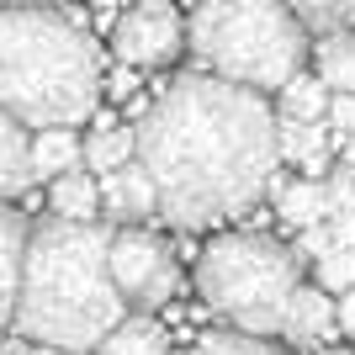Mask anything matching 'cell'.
<instances>
[{"instance_id":"obj_1","label":"cell","mask_w":355,"mask_h":355,"mask_svg":"<svg viewBox=\"0 0 355 355\" xmlns=\"http://www.w3.org/2000/svg\"><path fill=\"white\" fill-rule=\"evenodd\" d=\"M282 122L260 90L218 74H180L154 96L138 122V159L159 186L175 228L196 234L250 212L276 186Z\"/></svg>"},{"instance_id":"obj_2","label":"cell","mask_w":355,"mask_h":355,"mask_svg":"<svg viewBox=\"0 0 355 355\" xmlns=\"http://www.w3.org/2000/svg\"><path fill=\"white\" fill-rule=\"evenodd\" d=\"M122 324H128V297L112 276V228L37 223L11 329L43 350L85 355L101 350V340Z\"/></svg>"},{"instance_id":"obj_3","label":"cell","mask_w":355,"mask_h":355,"mask_svg":"<svg viewBox=\"0 0 355 355\" xmlns=\"http://www.w3.org/2000/svg\"><path fill=\"white\" fill-rule=\"evenodd\" d=\"M0 101L21 128H74L101 101V59L85 32L48 6L0 16Z\"/></svg>"},{"instance_id":"obj_4","label":"cell","mask_w":355,"mask_h":355,"mask_svg":"<svg viewBox=\"0 0 355 355\" xmlns=\"http://www.w3.org/2000/svg\"><path fill=\"white\" fill-rule=\"evenodd\" d=\"M186 48L228 85L286 90L302 74L308 27L286 0H202L186 21Z\"/></svg>"},{"instance_id":"obj_5","label":"cell","mask_w":355,"mask_h":355,"mask_svg":"<svg viewBox=\"0 0 355 355\" xmlns=\"http://www.w3.org/2000/svg\"><path fill=\"white\" fill-rule=\"evenodd\" d=\"M196 292L239 334L266 340L286 329V308L302 292V260L266 234H223L196 260Z\"/></svg>"},{"instance_id":"obj_6","label":"cell","mask_w":355,"mask_h":355,"mask_svg":"<svg viewBox=\"0 0 355 355\" xmlns=\"http://www.w3.org/2000/svg\"><path fill=\"white\" fill-rule=\"evenodd\" d=\"M112 276H117V292L133 308H159L180 286L170 244L159 234H148V228H117L112 234Z\"/></svg>"},{"instance_id":"obj_7","label":"cell","mask_w":355,"mask_h":355,"mask_svg":"<svg viewBox=\"0 0 355 355\" xmlns=\"http://www.w3.org/2000/svg\"><path fill=\"white\" fill-rule=\"evenodd\" d=\"M112 48H117L122 64L148 69V64H170L186 48V27L170 6H138L112 27Z\"/></svg>"},{"instance_id":"obj_8","label":"cell","mask_w":355,"mask_h":355,"mask_svg":"<svg viewBox=\"0 0 355 355\" xmlns=\"http://www.w3.org/2000/svg\"><path fill=\"white\" fill-rule=\"evenodd\" d=\"M101 196H106V218L122 223V228H138L144 218L164 212L159 186H154V175L144 170V159H133L128 170H117V175H106L101 180Z\"/></svg>"},{"instance_id":"obj_9","label":"cell","mask_w":355,"mask_h":355,"mask_svg":"<svg viewBox=\"0 0 355 355\" xmlns=\"http://www.w3.org/2000/svg\"><path fill=\"white\" fill-rule=\"evenodd\" d=\"M334 329H340V302H334L324 286H302V292L292 297V308H286L282 340H292V345H324Z\"/></svg>"},{"instance_id":"obj_10","label":"cell","mask_w":355,"mask_h":355,"mask_svg":"<svg viewBox=\"0 0 355 355\" xmlns=\"http://www.w3.org/2000/svg\"><path fill=\"white\" fill-rule=\"evenodd\" d=\"M27 254H32L27 218L21 212H0V302H6V324H11L21 282H27Z\"/></svg>"},{"instance_id":"obj_11","label":"cell","mask_w":355,"mask_h":355,"mask_svg":"<svg viewBox=\"0 0 355 355\" xmlns=\"http://www.w3.org/2000/svg\"><path fill=\"white\" fill-rule=\"evenodd\" d=\"M276 212L292 234L302 228H318V223L334 218V202H329V180H276Z\"/></svg>"},{"instance_id":"obj_12","label":"cell","mask_w":355,"mask_h":355,"mask_svg":"<svg viewBox=\"0 0 355 355\" xmlns=\"http://www.w3.org/2000/svg\"><path fill=\"white\" fill-rule=\"evenodd\" d=\"M37 180V159H32V138L16 117L0 122V191L6 196H21Z\"/></svg>"},{"instance_id":"obj_13","label":"cell","mask_w":355,"mask_h":355,"mask_svg":"<svg viewBox=\"0 0 355 355\" xmlns=\"http://www.w3.org/2000/svg\"><path fill=\"white\" fill-rule=\"evenodd\" d=\"M53 218L59 223H96V212H106V196H101V180L85 175V170H69L64 180H53Z\"/></svg>"},{"instance_id":"obj_14","label":"cell","mask_w":355,"mask_h":355,"mask_svg":"<svg viewBox=\"0 0 355 355\" xmlns=\"http://www.w3.org/2000/svg\"><path fill=\"white\" fill-rule=\"evenodd\" d=\"M313 64H318V80H324L334 96H355V32H329V37H318Z\"/></svg>"},{"instance_id":"obj_15","label":"cell","mask_w":355,"mask_h":355,"mask_svg":"<svg viewBox=\"0 0 355 355\" xmlns=\"http://www.w3.org/2000/svg\"><path fill=\"white\" fill-rule=\"evenodd\" d=\"M80 138L69 128H43V133L32 138V159H37V180H64L69 170H80Z\"/></svg>"},{"instance_id":"obj_16","label":"cell","mask_w":355,"mask_h":355,"mask_svg":"<svg viewBox=\"0 0 355 355\" xmlns=\"http://www.w3.org/2000/svg\"><path fill=\"white\" fill-rule=\"evenodd\" d=\"M133 159H138V128H101V133L85 144V164L101 180L117 175V170H128Z\"/></svg>"},{"instance_id":"obj_17","label":"cell","mask_w":355,"mask_h":355,"mask_svg":"<svg viewBox=\"0 0 355 355\" xmlns=\"http://www.w3.org/2000/svg\"><path fill=\"white\" fill-rule=\"evenodd\" d=\"M90 355H170V334L154 318H128L117 334L101 340V350H90Z\"/></svg>"},{"instance_id":"obj_18","label":"cell","mask_w":355,"mask_h":355,"mask_svg":"<svg viewBox=\"0 0 355 355\" xmlns=\"http://www.w3.org/2000/svg\"><path fill=\"white\" fill-rule=\"evenodd\" d=\"M329 85L318 80V74H297L292 85L282 90V117L292 122H329Z\"/></svg>"},{"instance_id":"obj_19","label":"cell","mask_w":355,"mask_h":355,"mask_svg":"<svg viewBox=\"0 0 355 355\" xmlns=\"http://www.w3.org/2000/svg\"><path fill=\"white\" fill-rule=\"evenodd\" d=\"M282 159H297V164H308V159H318V154H329V122H292V117H282Z\"/></svg>"},{"instance_id":"obj_20","label":"cell","mask_w":355,"mask_h":355,"mask_svg":"<svg viewBox=\"0 0 355 355\" xmlns=\"http://www.w3.org/2000/svg\"><path fill=\"white\" fill-rule=\"evenodd\" d=\"M286 6H292V16L302 21V27H313L318 37L345 32L355 21V0H286Z\"/></svg>"},{"instance_id":"obj_21","label":"cell","mask_w":355,"mask_h":355,"mask_svg":"<svg viewBox=\"0 0 355 355\" xmlns=\"http://www.w3.org/2000/svg\"><path fill=\"white\" fill-rule=\"evenodd\" d=\"M186 355H282L270 340H260V334H207V340H196Z\"/></svg>"},{"instance_id":"obj_22","label":"cell","mask_w":355,"mask_h":355,"mask_svg":"<svg viewBox=\"0 0 355 355\" xmlns=\"http://www.w3.org/2000/svg\"><path fill=\"white\" fill-rule=\"evenodd\" d=\"M313 286H324L329 297L355 292V254L350 250H329L318 266H313Z\"/></svg>"},{"instance_id":"obj_23","label":"cell","mask_w":355,"mask_h":355,"mask_svg":"<svg viewBox=\"0 0 355 355\" xmlns=\"http://www.w3.org/2000/svg\"><path fill=\"white\" fill-rule=\"evenodd\" d=\"M297 260H308V266H318V260H324L329 250H340V244H334V228H329V223H318V228H302V234H297Z\"/></svg>"},{"instance_id":"obj_24","label":"cell","mask_w":355,"mask_h":355,"mask_svg":"<svg viewBox=\"0 0 355 355\" xmlns=\"http://www.w3.org/2000/svg\"><path fill=\"white\" fill-rule=\"evenodd\" d=\"M329 133L340 138V144L355 138V96H334L329 101Z\"/></svg>"},{"instance_id":"obj_25","label":"cell","mask_w":355,"mask_h":355,"mask_svg":"<svg viewBox=\"0 0 355 355\" xmlns=\"http://www.w3.org/2000/svg\"><path fill=\"white\" fill-rule=\"evenodd\" d=\"M329 228H334V244L355 254V212H340V218H329Z\"/></svg>"},{"instance_id":"obj_26","label":"cell","mask_w":355,"mask_h":355,"mask_svg":"<svg viewBox=\"0 0 355 355\" xmlns=\"http://www.w3.org/2000/svg\"><path fill=\"white\" fill-rule=\"evenodd\" d=\"M340 329H350V334H355V292L340 297Z\"/></svg>"},{"instance_id":"obj_27","label":"cell","mask_w":355,"mask_h":355,"mask_svg":"<svg viewBox=\"0 0 355 355\" xmlns=\"http://www.w3.org/2000/svg\"><path fill=\"white\" fill-rule=\"evenodd\" d=\"M340 164H345V170H350V175H355V138H350V144H345V159H340Z\"/></svg>"},{"instance_id":"obj_28","label":"cell","mask_w":355,"mask_h":355,"mask_svg":"<svg viewBox=\"0 0 355 355\" xmlns=\"http://www.w3.org/2000/svg\"><path fill=\"white\" fill-rule=\"evenodd\" d=\"M6 6H53V0H6Z\"/></svg>"},{"instance_id":"obj_29","label":"cell","mask_w":355,"mask_h":355,"mask_svg":"<svg viewBox=\"0 0 355 355\" xmlns=\"http://www.w3.org/2000/svg\"><path fill=\"white\" fill-rule=\"evenodd\" d=\"M6 355H27V345H21V340H16V345H6Z\"/></svg>"},{"instance_id":"obj_30","label":"cell","mask_w":355,"mask_h":355,"mask_svg":"<svg viewBox=\"0 0 355 355\" xmlns=\"http://www.w3.org/2000/svg\"><path fill=\"white\" fill-rule=\"evenodd\" d=\"M138 6H164V0H138Z\"/></svg>"},{"instance_id":"obj_31","label":"cell","mask_w":355,"mask_h":355,"mask_svg":"<svg viewBox=\"0 0 355 355\" xmlns=\"http://www.w3.org/2000/svg\"><path fill=\"white\" fill-rule=\"evenodd\" d=\"M345 212H355V191H350V207H345Z\"/></svg>"},{"instance_id":"obj_32","label":"cell","mask_w":355,"mask_h":355,"mask_svg":"<svg viewBox=\"0 0 355 355\" xmlns=\"http://www.w3.org/2000/svg\"><path fill=\"white\" fill-rule=\"evenodd\" d=\"M324 355H350V350H324Z\"/></svg>"}]
</instances>
